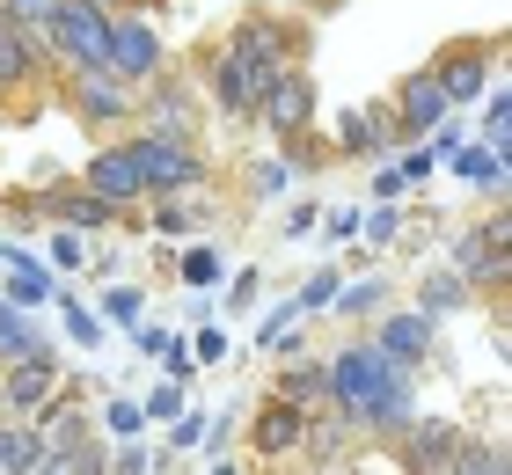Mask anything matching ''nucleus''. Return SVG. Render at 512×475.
I'll return each mask as SVG.
<instances>
[{
    "mask_svg": "<svg viewBox=\"0 0 512 475\" xmlns=\"http://www.w3.org/2000/svg\"><path fill=\"white\" fill-rule=\"evenodd\" d=\"M322 380H330V388H322V402H330V410L352 424V439L388 446V439L417 417V373L395 366L374 337L337 344L330 359H322Z\"/></svg>",
    "mask_w": 512,
    "mask_h": 475,
    "instance_id": "obj_1",
    "label": "nucleus"
},
{
    "mask_svg": "<svg viewBox=\"0 0 512 475\" xmlns=\"http://www.w3.org/2000/svg\"><path fill=\"white\" fill-rule=\"evenodd\" d=\"M447 264L461 271V285H469L476 300H505V285H512V212H505V198H491L483 220H469L454 234Z\"/></svg>",
    "mask_w": 512,
    "mask_h": 475,
    "instance_id": "obj_2",
    "label": "nucleus"
},
{
    "mask_svg": "<svg viewBox=\"0 0 512 475\" xmlns=\"http://www.w3.org/2000/svg\"><path fill=\"white\" fill-rule=\"evenodd\" d=\"M125 147H132V161H139V183H147V198H154V190H213V161H205L198 139L132 125Z\"/></svg>",
    "mask_w": 512,
    "mask_h": 475,
    "instance_id": "obj_3",
    "label": "nucleus"
},
{
    "mask_svg": "<svg viewBox=\"0 0 512 475\" xmlns=\"http://www.w3.org/2000/svg\"><path fill=\"white\" fill-rule=\"evenodd\" d=\"M227 44L256 66V74H278V66H308L315 52V22H286L278 8H242L235 15V30H227Z\"/></svg>",
    "mask_w": 512,
    "mask_h": 475,
    "instance_id": "obj_4",
    "label": "nucleus"
},
{
    "mask_svg": "<svg viewBox=\"0 0 512 475\" xmlns=\"http://www.w3.org/2000/svg\"><path fill=\"white\" fill-rule=\"evenodd\" d=\"M66 103H74V117L96 139H125L132 117H139V88H125L110 66H74L66 74Z\"/></svg>",
    "mask_w": 512,
    "mask_h": 475,
    "instance_id": "obj_5",
    "label": "nucleus"
},
{
    "mask_svg": "<svg viewBox=\"0 0 512 475\" xmlns=\"http://www.w3.org/2000/svg\"><path fill=\"white\" fill-rule=\"evenodd\" d=\"M498 59H505V37L491 30V37H447V44H439V52H432L425 66H432V81L447 88V103H454V110H469L476 95L491 88Z\"/></svg>",
    "mask_w": 512,
    "mask_h": 475,
    "instance_id": "obj_6",
    "label": "nucleus"
},
{
    "mask_svg": "<svg viewBox=\"0 0 512 475\" xmlns=\"http://www.w3.org/2000/svg\"><path fill=\"white\" fill-rule=\"evenodd\" d=\"M103 66H110V74H118L125 88H147L161 66H169V44H161V30H154V8H125V15H110Z\"/></svg>",
    "mask_w": 512,
    "mask_h": 475,
    "instance_id": "obj_7",
    "label": "nucleus"
},
{
    "mask_svg": "<svg viewBox=\"0 0 512 475\" xmlns=\"http://www.w3.org/2000/svg\"><path fill=\"white\" fill-rule=\"evenodd\" d=\"M44 52H52L59 74H74V66H103V37H110V15L88 8V0H52V15H44Z\"/></svg>",
    "mask_w": 512,
    "mask_h": 475,
    "instance_id": "obj_8",
    "label": "nucleus"
},
{
    "mask_svg": "<svg viewBox=\"0 0 512 475\" xmlns=\"http://www.w3.org/2000/svg\"><path fill=\"white\" fill-rule=\"evenodd\" d=\"M461 439H469V432H461L454 417H425V410H417V417L403 424V432L388 439V461L403 468V475H454Z\"/></svg>",
    "mask_w": 512,
    "mask_h": 475,
    "instance_id": "obj_9",
    "label": "nucleus"
},
{
    "mask_svg": "<svg viewBox=\"0 0 512 475\" xmlns=\"http://www.w3.org/2000/svg\"><path fill=\"white\" fill-rule=\"evenodd\" d=\"M249 125H264L278 147L300 132H315V81H308V66H278V74L256 88V117Z\"/></svg>",
    "mask_w": 512,
    "mask_h": 475,
    "instance_id": "obj_10",
    "label": "nucleus"
},
{
    "mask_svg": "<svg viewBox=\"0 0 512 475\" xmlns=\"http://www.w3.org/2000/svg\"><path fill=\"white\" fill-rule=\"evenodd\" d=\"M256 88H264V74H256L235 44H213V52H205V110H213L220 125H249Z\"/></svg>",
    "mask_w": 512,
    "mask_h": 475,
    "instance_id": "obj_11",
    "label": "nucleus"
},
{
    "mask_svg": "<svg viewBox=\"0 0 512 475\" xmlns=\"http://www.w3.org/2000/svg\"><path fill=\"white\" fill-rule=\"evenodd\" d=\"M59 373H66V359H59L52 344H37V351H22V359H8V366H0V410H8V417H37L44 402H52Z\"/></svg>",
    "mask_w": 512,
    "mask_h": 475,
    "instance_id": "obj_12",
    "label": "nucleus"
},
{
    "mask_svg": "<svg viewBox=\"0 0 512 475\" xmlns=\"http://www.w3.org/2000/svg\"><path fill=\"white\" fill-rule=\"evenodd\" d=\"M198 110H205V95H191V81H183L176 66H161V74L139 88V117H132V125H154V132H183V139H198Z\"/></svg>",
    "mask_w": 512,
    "mask_h": 475,
    "instance_id": "obj_13",
    "label": "nucleus"
},
{
    "mask_svg": "<svg viewBox=\"0 0 512 475\" xmlns=\"http://www.w3.org/2000/svg\"><path fill=\"white\" fill-rule=\"evenodd\" d=\"M447 110H454V103H447V88L432 81V66H410V74L395 81V95H388V117H395V147L425 139V132H432Z\"/></svg>",
    "mask_w": 512,
    "mask_h": 475,
    "instance_id": "obj_14",
    "label": "nucleus"
},
{
    "mask_svg": "<svg viewBox=\"0 0 512 475\" xmlns=\"http://www.w3.org/2000/svg\"><path fill=\"white\" fill-rule=\"evenodd\" d=\"M44 66H52L44 37L0 8V95H37V88H44Z\"/></svg>",
    "mask_w": 512,
    "mask_h": 475,
    "instance_id": "obj_15",
    "label": "nucleus"
},
{
    "mask_svg": "<svg viewBox=\"0 0 512 475\" xmlns=\"http://www.w3.org/2000/svg\"><path fill=\"white\" fill-rule=\"evenodd\" d=\"M374 344L388 351L395 366L417 373V366H432V351H439V322L417 315V307H395V300H388L381 315H374Z\"/></svg>",
    "mask_w": 512,
    "mask_h": 475,
    "instance_id": "obj_16",
    "label": "nucleus"
},
{
    "mask_svg": "<svg viewBox=\"0 0 512 475\" xmlns=\"http://www.w3.org/2000/svg\"><path fill=\"white\" fill-rule=\"evenodd\" d=\"M330 147L344 161H366V154H395V117L388 103H344L330 117Z\"/></svg>",
    "mask_w": 512,
    "mask_h": 475,
    "instance_id": "obj_17",
    "label": "nucleus"
},
{
    "mask_svg": "<svg viewBox=\"0 0 512 475\" xmlns=\"http://www.w3.org/2000/svg\"><path fill=\"white\" fill-rule=\"evenodd\" d=\"M81 183L96 190V198H110L118 212L147 198V183H139V161H132V147H125V139H103V147L81 161Z\"/></svg>",
    "mask_w": 512,
    "mask_h": 475,
    "instance_id": "obj_18",
    "label": "nucleus"
},
{
    "mask_svg": "<svg viewBox=\"0 0 512 475\" xmlns=\"http://www.w3.org/2000/svg\"><path fill=\"white\" fill-rule=\"evenodd\" d=\"M300 424H308V410H300V402L264 395V402H256V417H249V454L293 461V454H300Z\"/></svg>",
    "mask_w": 512,
    "mask_h": 475,
    "instance_id": "obj_19",
    "label": "nucleus"
},
{
    "mask_svg": "<svg viewBox=\"0 0 512 475\" xmlns=\"http://www.w3.org/2000/svg\"><path fill=\"white\" fill-rule=\"evenodd\" d=\"M44 220H59V227H74V234H110L125 220L110 198H96L88 183H52L44 190Z\"/></svg>",
    "mask_w": 512,
    "mask_h": 475,
    "instance_id": "obj_20",
    "label": "nucleus"
},
{
    "mask_svg": "<svg viewBox=\"0 0 512 475\" xmlns=\"http://www.w3.org/2000/svg\"><path fill=\"white\" fill-rule=\"evenodd\" d=\"M59 285H52V264H37L22 242H0V300L8 307H44Z\"/></svg>",
    "mask_w": 512,
    "mask_h": 475,
    "instance_id": "obj_21",
    "label": "nucleus"
},
{
    "mask_svg": "<svg viewBox=\"0 0 512 475\" xmlns=\"http://www.w3.org/2000/svg\"><path fill=\"white\" fill-rule=\"evenodd\" d=\"M439 169H454L461 183L491 190V198H505V190H512V169H505V154H498V147H469V139H461V147L439 161Z\"/></svg>",
    "mask_w": 512,
    "mask_h": 475,
    "instance_id": "obj_22",
    "label": "nucleus"
},
{
    "mask_svg": "<svg viewBox=\"0 0 512 475\" xmlns=\"http://www.w3.org/2000/svg\"><path fill=\"white\" fill-rule=\"evenodd\" d=\"M417 315H432V322H447V315H461V307H476V293H469V285H461V271L447 264V271H425V278H417Z\"/></svg>",
    "mask_w": 512,
    "mask_h": 475,
    "instance_id": "obj_23",
    "label": "nucleus"
},
{
    "mask_svg": "<svg viewBox=\"0 0 512 475\" xmlns=\"http://www.w3.org/2000/svg\"><path fill=\"white\" fill-rule=\"evenodd\" d=\"M44 468V439L30 417H8L0 424V475H37Z\"/></svg>",
    "mask_w": 512,
    "mask_h": 475,
    "instance_id": "obj_24",
    "label": "nucleus"
},
{
    "mask_svg": "<svg viewBox=\"0 0 512 475\" xmlns=\"http://www.w3.org/2000/svg\"><path fill=\"white\" fill-rule=\"evenodd\" d=\"M300 300H286V307H264V322H256V351H271V359H293L300 351Z\"/></svg>",
    "mask_w": 512,
    "mask_h": 475,
    "instance_id": "obj_25",
    "label": "nucleus"
},
{
    "mask_svg": "<svg viewBox=\"0 0 512 475\" xmlns=\"http://www.w3.org/2000/svg\"><path fill=\"white\" fill-rule=\"evenodd\" d=\"M395 300V278H359V285H337V322H374L381 307Z\"/></svg>",
    "mask_w": 512,
    "mask_h": 475,
    "instance_id": "obj_26",
    "label": "nucleus"
},
{
    "mask_svg": "<svg viewBox=\"0 0 512 475\" xmlns=\"http://www.w3.org/2000/svg\"><path fill=\"white\" fill-rule=\"evenodd\" d=\"M322 388H330V380H322V359H300V351H293V366L278 373V388H271V395L300 402V410H322Z\"/></svg>",
    "mask_w": 512,
    "mask_h": 475,
    "instance_id": "obj_27",
    "label": "nucleus"
},
{
    "mask_svg": "<svg viewBox=\"0 0 512 475\" xmlns=\"http://www.w3.org/2000/svg\"><path fill=\"white\" fill-rule=\"evenodd\" d=\"M37 344H52V337L30 322V307H8V300H0V366L22 359V351H37Z\"/></svg>",
    "mask_w": 512,
    "mask_h": 475,
    "instance_id": "obj_28",
    "label": "nucleus"
},
{
    "mask_svg": "<svg viewBox=\"0 0 512 475\" xmlns=\"http://www.w3.org/2000/svg\"><path fill=\"white\" fill-rule=\"evenodd\" d=\"M96 315H103V329H132L139 315H147V293H139V285H110V278H103Z\"/></svg>",
    "mask_w": 512,
    "mask_h": 475,
    "instance_id": "obj_29",
    "label": "nucleus"
},
{
    "mask_svg": "<svg viewBox=\"0 0 512 475\" xmlns=\"http://www.w3.org/2000/svg\"><path fill=\"white\" fill-rule=\"evenodd\" d=\"M454 475H512V446L505 439H461Z\"/></svg>",
    "mask_w": 512,
    "mask_h": 475,
    "instance_id": "obj_30",
    "label": "nucleus"
},
{
    "mask_svg": "<svg viewBox=\"0 0 512 475\" xmlns=\"http://www.w3.org/2000/svg\"><path fill=\"white\" fill-rule=\"evenodd\" d=\"M52 307H59V315H66V337H74L81 351H96V344H103V315H96V307H81L74 293H66V285H59V293H52Z\"/></svg>",
    "mask_w": 512,
    "mask_h": 475,
    "instance_id": "obj_31",
    "label": "nucleus"
},
{
    "mask_svg": "<svg viewBox=\"0 0 512 475\" xmlns=\"http://www.w3.org/2000/svg\"><path fill=\"white\" fill-rule=\"evenodd\" d=\"M176 278L191 285V293H213V285H220V249L213 242H191V249L176 256Z\"/></svg>",
    "mask_w": 512,
    "mask_h": 475,
    "instance_id": "obj_32",
    "label": "nucleus"
},
{
    "mask_svg": "<svg viewBox=\"0 0 512 475\" xmlns=\"http://www.w3.org/2000/svg\"><path fill=\"white\" fill-rule=\"evenodd\" d=\"M183 402H191V380H169V373H161L154 388L139 395V417H147V424H169V417L183 410Z\"/></svg>",
    "mask_w": 512,
    "mask_h": 475,
    "instance_id": "obj_33",
    "label": "nucleus"
},
{
    "mask_svg": "<svg viewBox=\"0 0 512 475\" xmlns=\"http://www.w3.org/2000/svg\"><path fill=\"white\" fill-rule=\"evenodd\" d=\"M395 234H403V205H395V198H374V212H359V242L388 249Z\"/></svg>",
    "mask_w": 512,
    "mask_h": 475,
    "instance_id": "obj_34",
    "label": "nucleus"
},
{
    "mask_svg": "<svg viewBox=\"0 0 512 475\" xmlns=\"http://www.w3.org/2000/svg\"><path fill=\"white\" fill-rule=\"evenodd\" d=\"M293 154L286 161H256V169H249V198H286V190H293Z\"/></svg>",
    "mask_w": 512,
    "mask_h": 475,
    "instance_id": "obj_35",
    "label": "nucleus"
},
{
    "mask_svg": "<svg viewBox=\"0 0 512 475\" xmlns=\"http://www.w3.org/2000/svg\"><path fill=\"white\" fill-rule=\"evenodd\" d=\"M139 424H147V417H139V402L110 395V402H103V417H96V432H110V439H139Z\"/></svg>",
    "mask_w": 512,
    "mask_h": 475,
    "instance_id": "obj_36",
    "label": "nucleus"
},
{
    "mask_svg": "<svg viewBox=\"0 0 512 475\" xmlns=\"http://www.w3.org/2000/svg\"><path fill=\"white\" fill-rule=\"evenodd\" d=\"M103 468H118V475H154V468H161V454H154V446H139V439H125Z\"/></svg>",
    "mask_w": 512,
    "mask_h": 475,
    "instance_id": "obj_37",
    "label": "nucleus"
},
{
    "mask_svg": "<svg viewBox=\"0 0 512 475\" xmlns=\"http://www.w3.org/2000/svg\"><path fill=\"white\" fill-rule=\"evenodd\" d=\"M300 315H322V307H330L337 300V271H308V285H300Z\"/></svg>",
    "mask_w": 512,
    "mask_h": 475,
    "instance_id": "obj_38",
    "label": "nucleus"
},
{
    "mask_svg": "<svg viewBox=\"0 0 512 475\" xmlns=\"http://www.w3.org/2000/svg\"><path fill=\"white\" fill-rule=\"evenodd\" d=\"M249 307H264V271H235L227 285V315H249Z\"/></svg>",
    "mask_w": 512,
    "mask_h": 475,
    "instance_id": "obj_39",
    "label": "nucleus"
},
{
    "mask_svg": "<svg viewBox=\"0 0 512 475\" xmlns=\"http://www.w3.org/2000/svg\"><path fill=\"white\" fill-rule=\"evenodd\" d=\"M198 439H205V417L191 410V402H183V410L169 417V454H191V446H198Z\"/></svg>",
    "mask_w": 512,
    "mask_h": 475,
    "instance_id": "obj_40",
    "label": "nucleus"
},
{
    "mask_svg": "<svg viewBox=\"0 0 512 475\" xmlns=\"http://www.w3.org/2000/svg\"><path fill=\"white\" fill-rule=\"evenodd\" d=\"M191 359H198V366H220V359H227V329H220L213 315L198 322V337H191Z\"/></svg>",
    "mask_w": 512,
    "mask_h": 475,
    "instance_id": "obj_41",
    "label": "nucleus"
},
{
    "mask_svg": "<svg viewBox=\"0 0 512 475\" xmlns=\"http://www.w3.org/2000/svg\"><path fill=\"white\" fill-rule=\"evenodd\" d=\"M154 359H161V373H169V380H191V373H198V359H191V337H176V329H169V344H161Z\"/></svg>",
    "mask_w": 512,
    "mask_h": 475,
    "instance_id": "obj_42",
    "label": "nucleus"
},
{
    "mask_svg": "<svg viewBox=\"0 0 512 475\" xmlns=\"http://www.w3.org/2000/svg\"><path fill=\"white\" fill-rule=\"evenodd\" d=\"M315 220H322V205H315V198H293L286 220H278V234H286V242H300V234H315Z\"/></svg>",
    "mask_w": 512,
    "mask_h": 475,
    "instance_id": "obj_43",
    "label": "nucleus"
},
{
    "mask_svg": "<svg viewBox=\"0 0 512 475\" xmlns=\"http://www.w3.org/2000/svg\"><path fill=\"white\" fill-rule=\"evenodd\" d=\"M315 227H322V234H330V242H337V249H344V242H359V212H352V205H337V212H322V220H315Z\"/></svg>",
    "mask_w": 512,
    "mask_h": 475,
    "instance_id": "obj_44",
    "label": "nucleus"
},
{
    "mask_svg": "<svg viewBox=\"0 0 512 475\" xmlns=\"http://www.w3.org/2000/svg\"><path fill=\"white\" fill-rule=\"evenodd\" d=\"M52 264H59V271H81V264H88V249H81V234H74V227H59V234H52Z\"/></svg>",
    "mask_w": 512,
    "mask_h": 475,
    "instance_id": "obj_45",
    "label": "nucleus"
},
{
    "mask_svg": "<svg viewBox=\"0 0 512 475\" xmlns=\"http://www.w3.org/2000/svg\"><path fill=\"white\" fill-rule=\"evenodd\" d=\"M125 337H132V351H139V359H154V351H161V344H169V329H161V322H147V315H139V322L125 329Z\"/></svg>",
    "mask_w": 512,
    "mask_h": 475,
    "instance_id": "obj_46",
    "label": "nucleus"
},
{
    "mask_svg": "<svg viewBox=\"0 0 512 475\" xmlns=\"http://www.w3.org/2000/svg\"><path fill=\"white\" fill-rule=\"evenodd\" d=\"M15 22H30V30H44V15H52V0H0Z\"/></svg>",
    "mask_w": 512,
    "mask_h": 475,
    "instance_id": "obj_47",
    "label": "nucleus"
},
{
    "mask_svg": "<svg viewBox=\"0 0 512 475\" xmlns=\"http://www.w3.org/2000/svg\"><path fill=\"white\" fill-rule=\"evenodd\" d=\"M403 190H410V183H403V169H395V161H388V169H374V198H403Z\"/></svg>",
    "mask_w": 512,
    "mask_h": 475,
    "instance_id": "obj_48",
    "label": "nucleus"
},
{
    "mask_svg": "<svg viewBox=\"0 0 512 475\" xmlns=\"http://www.w3.org/2000/svg\"><path fill=\"white\" fill-rule=\"evenodd\" d=\"M88 8H103V15H125V8H154V0H88Z\"/></svg>",
    "mask_w": 512,
    "mask_h": 475,
    "instance_id": "obj_49",
    "label": "nucleus"
},
{
    "mask_svg": "<svg viewBox=\"0 0 512 475\" xmlns=\"http://www.w3.org/2000/svg\"><path fill=\"white\" fill-rule=\"evenodd\" d=\"M300 8H308V15H337L344 0H300Z\"/></svg>",
    "mask_w": 512,
    "mask_h": 475,
    "instance_id": "obj_50",
    "label": "nucleus"
},
{
    "mask_svg": "<svg viewBox=\"0 0 512 475\" xmlns=\"http://www.w3.org/2000/svg\"><path fill=\"white\" fill-rule=\"evenodd\" d=\"M0 227H8V190H0Z\"/></svg>",
    "mask_w": 512,
    "mask_h": 475,
    "instance_id": "obj_51",
    "label": "nucleus"
}]
</instances>
